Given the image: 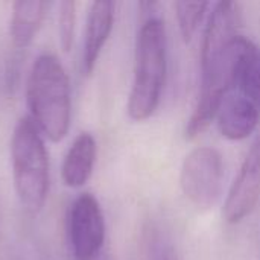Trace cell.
<instances>
[{
  "mask_svg": "<svg viewBox=\"0 0 260 260\" xmlns=\"http://www.w3.org/2000/svg\"><path fill=\"white\" fill-rule=\"evenodd\" d=\"M260 198V136L253 142L241 169L229 190L224 218L229 224H238L253 213Z\"/></svg>",
  "mask_w": 260,
  "mask_h": 260,
  "instance_id": "52a82bcc",
  "label": "cell"
},
{
  "mask_svg": "<svg viewBox=\"0 0 260 260\" xmlns=\"http://www.w3.org/2000/svg\"><path fill=\"white\" fill-rule=\"evenodd\" d=\"M224 161L218 149L200 146L189 152L180 172L184 197L198 209H210L222 192Z\"/></svg>",
  "mask_w": 260,
  "mask_h": 260,
  "instance_id": "5b68a950",
  "label": "cell"
},
{
  "mask_svg": "<svg viewBox=\"0 0 260 260\" xmlns=\"http://www.w3.org/2000/svg\"><path fill=\"white\" fill-rule=\"evenodd\" d=\"M218 128L229 140H244L259 123V108L244 94H229L218 110Z\"/></svg>",
  "mask_w": 260,
  "mask_h": 260,
  "instance_id": "30bf717a",
  "label": "cell"
},
{
  "mask_svg": "<svg viewBox=\"0 0 260 260\" xmlns=\"http://www.w3.org/2000/svg\"><path fill=\"white\" fill-rule=\"evenodd\" d=\"M114 14L116 3L113 2L99 0L90 5L82 50V70L85 75H91L98 64L101 52L113 30Z\"/></svg>",
  "mask_w": 260,
  "mask_h": 260,
  "instance_id": "ba28073f",
  "label": "cell"
},
{
  "mask_svg": "<svg viewBox=\"0 0 260 260\" xmlns=\"http://www.w3.org/2000/svg\"><path fill=\"white\" fill-rule=\"evenodd\" d=\"M254 49V44L238 35L215 56L201 62V90L186 125V139H195L216 117L224 99L236 88L244 64Z\"/></svg>",
  "mask_w": 260,
  "mask_h": 260,
  "instance_id": "3957f363",
  "label": "cell"
},
{
  "mask_svg": "<svg viewBox=\"0 0 260 260\" xmlns=\"http://www.w3.org/2000/svg\"><path fill=\"white\" fill-rule=\"evenodd\" d=\"M96 140L90 133H81L73 140L61 168V177L67 187L78 189L90 180L96 163Z\"/></svg>",
  "mask_w": 260,
  "mask_h": 260,
  "instance_id": "8fae6325",
  "label": "cell"
},
{
  "mask_svg": "<svg viewBox=\"0 0 260 260\" xmlns=\"http://www.w3.org/2000/svg\"><path fill=\"white\" fill-rule=\"evenodd\" d=\"M209 6H210L209 2H177L175 3V11H177L175 14H177L180 32L186 43H189L197 34Z\"/></svg>",
  "mask_w": 260,
  "mask_h": 260,
  "instance_id": "4fadbf2b",
  "label": "cell"
},
{
  "mask_svg": "<svg viewBox=\"0 0 260 260\" xmlns=\"http://www.w3.org/2000/svg\"><path fill=\"white\" fill-rule=\"evenodd\" d=\"M75 26H76V3L72 0L61 2L59 14H58V38H59L61 49L64 52H69L73 46Z\"/></svg>",
  "mask_w": 260,
  "mask_h": 260,
  "instance_id": "9a60e30c",
  "label": "cell"
},
{
  "mask_svg": "<svg viewBox=\"0 0 260 260\" xmlns=\"http://www.w3.org/2000/svg\"><path fill=\"white\" fill-rule=\"evenodd\" d=\"M161 260H178V257H177V254H175L174 251H168V253L163 256V259Z\"/></svg>",
  "mask_w": 260,
  "mask_h": 260,
  "instance_id": "2e32d148",
  "label": "cell"
},
{
  "mask_svg": "<svg viewBox=\"0 0 260 260\" xmlns=\"http://www.w3.org/2000/svg\"><path fill=\"white\" fill-rule=\"evenodd\" d=\"M69 241L75 260H98L105 242V219L99 201L81 193L69 212Z\"/></svg>",
  "mask_w": 260,
  "mask_h": 260,
  "instance_id": "8992f818",
  "label": "cell"
},
{
  "mask_svg": "<svg viewBox=\"0 0 260 260\" xmlns=\"http://www.w3.org/2000/svg\"><path fill=\"white\" fill-rule=\"evenodd\" d=\"M168 69V38L165 23L149 17L140 26L136 41L134 79L126 111L131 120L149 119L157 110Z\"/></svg>",
  "mask_w": 260,
  "mask_h": 260,
  "instance_id": "7a4b0ae2",
  "label": "cell"
},
{
  "mask_svg": "<svg viewBox=\"0 0 260 260\" xmlns=\"http://www.w3.org/2000/svg\"><path fill=\"white\" fill-rule=\"evenodd\" d=\"M47 9L49 3L43 0H18L12 3L9 35L15 47L26 49L30 46L43 24Z\"/></svg>",
  "mask_w": 260,
  "mask_h": 260,
  "instance_id": "7c38bea8",
  "label": "cell"
},
{
  "mask_svg": "<svg viewBox=\"0 0 260 260\" xmlns=\"http://www.w3.org/2000/svg\"><path fill=\"white\" fill-rule=\"evenodd\" d=\"M241 24V11L239 5L235 2H221L216 3L204 32L203 49H201V62L215 56L225 46H229L239 35Z\"/></svg>",
  "mask_w": 260,
  "mask_h": 260,
  "instance_id": "9c48e42d",
  "label": "cell"
},
{
  "mask_svg": "<svg viewBox=\"0 0 260 260\" xmlns=\"http://www.w3.org/2000/svg\"><path fill=\"white\" fill-rule=\"evenodd\" d=\"M26 101L30 120L50 142H61L70 129L72 91L70 79L52 53L40 55L29 72L26 84Z\"/></svg>",
  "mask_w": 260,
  "mask_h": 260,
  "instance_id": "6da1fadb",
  "label": "cell"
},
{
  "mask_svg": "<svg viewBox=\"0 0 260 260\" xmlns=\"http://www.w3.org/2000/svg\"><path fill=\"white\" fill-rule=\"evenodd\" d=\"M238 87L242 91L241 94L250 99L260 110V47L257 46H254L244 64Z\"/></svg>",
  "mask_w": 260,
  "mask_h": 260,
  "instance_id": "5bb4252c",
  "label": "cell"
},
{
  "mask_svg": "<svg viewBox=\"0 0 260 260\" xmlns=\"http://www.w3.org/2000/svg\"><path fill=\"white\" fill-rule=\"evenodd\" d=\"M12 180L21 206L37 213L49 192V157L41 133L30 120L21 117L11 139Z\"/></svg>",
  "mask_w": 260,
  "mask_h": 260,
  "instance_id": "277c9868",
  "label": "cell"
}]
</instances>
